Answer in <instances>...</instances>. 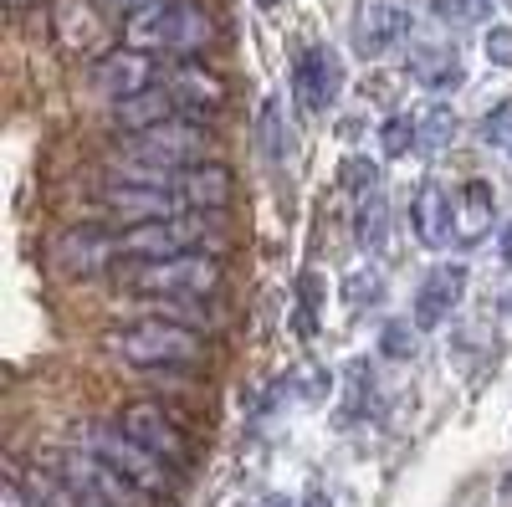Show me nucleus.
Masks as SVG:
<instances>
[{"label": "nucleus", "instance_id": "2", "mask_svg": "<svg viewBox=\"0 0 512 507\" xmlns=\"http://www.w3.org/2000/svg\"><path fill=\"white\" fill-rule=\"evenodd\" d=\"M210 149H216V139L205 134L200 118H169V123H154L144 134H123V144H118L123 164L144 169L149 180H175L180 169L205 164Z\"/></svg>", "mask_w": 512, "mask_h": 507}, {"label": "nucleus", "instance_id": "4", "mask_svg": "<svg viewBox=\"0 0 512 507\" xmlns=\"http://www.w3.org/2000/svg\"><path fill=\"white\" fill-rule=\"evenodd\" d=\"M128 292H139V298H210V292H221V267L195 251L169 262H128Z\"/></svg>", "mask_w": 512, "mask_h": 507}, {"label": "nucleus", "instance_id": "29", "mask_svg": "<svg viewBox=\"0 0 512 507\" xmlns=\"http://www.w3.org/2000/svg\"><path fill=\"white\" fill-rule=\"evenodd\" d=\"M379 298H384V277L374 267H359V272L344 277V303L349 308H364V303H379Z\"/></svg>", "mask_w": 512, "mask_h": 507}, {"label": "nucleus", "instance_id": "35", "mask_svg": "<svg viewBox=\"0 0 512 507\" xmlns=\"http://www.w3.org/2000/svg\"><path fill=\"white\" fill-rule=\"evenodd\" d=\"M308 507H333V502H323V492H308Z\"/></svg>", "mask_w": 512, "mask_h": 507}, {"label": "nucleus", "instance_id": "38", "mask_svg": "<svg viewBox=\"0 0 512 507\" xmlns=\"http://www.w3.org/2000/svg\"><path fill=\"white\" fill-rule=\"evenodd\" d=\"M502 313H512V292H502Z\"/></svg>", "mask_w": 512, "mask_h": 507}, {"label": "nucleus", "instance_id": "21", "mask_svg": "<svg viewBox=\"0 0 512 507\" xmlns=\"http://www.w3.org/2000/svg\"><path fill=\"white\" fill-rule=\"evenodd\" d=\"M169 118H185L180 103L169 98V88H149V93H139V98H128V103L113 108V123H118L123 134H144V129H154V123H169Z\"/></svg>", "mask_w": 512, "mask_h": 507}, {"label": "nucleus", "instance_id": "3", "mask_svg": "<svg viewBox=\"0 0 512 507\" xmlns=\"http://www.w3.org/2000/svg\"><path fill=\"white\" fill-rule=\"evenodd\" d=\"M210 16L195 6V0H154L139 16L123 21V41L139 52H169V57H190L200 47H210Z\"/></svg>", "mask_w": 512, "mask_h": 507}, {"label": "nucleus", "instance_id": "5", "mask_svg": "<svg viewBox=\"0 0 512 507\" xmlns=\"http://www.w3.org/2000/svg\"><path fill=\"white\" fill-rule=\"evenodd\" d=\"M47 467L72 477L82 492H93L103 507H154V492H144L139 482H128L123 472H113L98 451H47Z\"/></svg>", "mask_w": 512, "mask_h": 507}, {"label": "nucleus", "instance_id": "25", "mask_svg": "<svg viewBox=\"0 0 512 507\" xmlns=\"http://www.w3.org/2000/svg\"><path fill=\"white\" fill-rule=\"evenodd\" d=\"M410 144H420V123L410 113H395V118H384V129H379V149L390 154V159H405Z\"/></svg>", "mask_w": 512, "mask_h": 507}, {"label": "nucleus", "instance_id": "13", "mask_svg": "<svg viewBox=\"0 0 512 507\" xmlns=\"http://www.w3.org/2000/svg\"><path fill=\"white\" fill-rule=\"evenodd\" d=\"M103 210L118 226H149V221H175L180 195H169L164 180H144V185H108L103 190Z\"/></svg>", "mask_w": 512, "mask_h": 507}, {"label": "nucleus", "instance_id": "28", "mask_svg": "<svg viewBox=\"0 0 512 507\" xmlns=\"http://www.w3.org/2000/svg\"><path fill=\"white\" fill-rule=\"evenodd\" d=\"M415 349H420V328H415V323H405V318L384 323V333H379V354H390V359H415Z\"/></svg>", "mask_w": 512, "mask_h": 507}, {"label": "nucleus", "instance_id": "23", "mask_svg": "<svg viewBox=\"0 0 512 507\" xmlns=\"http://www.w3.org/2000/svg\"><path fill=\"white\" fill-rule=\"evenodd\" d=\"M410 72H415V82H425V88H436V93L456 88V82L466 77L456 47H415L410 52Z\"/></svg>", "mask_w": 512, "mask_h": 507}, {"label": "nucleus", "instance_id": "10", "mask_svg": "<svg viewBox=\"0 0 512 507\" xmlns=\"http://www.w3.org/2000/svg\"><path fill=\"white\" fill-rule=\"evenodd\" d=\"M118 257V236L98 231V226H72L52 241V272L77 282V277H98L108 262Z\"/></svg>", "mask_w": 512, "mask_h": 507}, {"label": "nucleus", "instance_id": "24", "mask_svg": "<svg viewBox=\"0 0 512 507\" xmlns=\"http://www.w3.org/2000/svg\"><path fill=\"white\" fill-rule=\"evenodd\" d=\"M256 134H262V149L272 164H282L292 154V134H287V123H282V108L277 103H262V118H256Z\"/></svg>", "mask_w": 512, "mask_h": 507}, {"label": "nucleus", "instance_id": "18", "mask_svg": "<svg viewBox=\"0 0 512 507\" xmlns=\"http://www.w3.org/2000/svg\"><path fill=\"white\" fill-rule=\"evenodd\" d=\"M175 195H180L185 210H226L231 195H236V175L226 164L205 159L195 169H180V175H175Z\"/></svg>", "mask_w": 512, "mask_h": 507}, {"label": "nucleus", "instance_id": "14", "mask_svg": "<svg viewBox=\"0 0 512 507\" xmlns=\"http://www.w3.org/2000/svg\"><path fill=\"white\" fill-rule=\"evenodd\" d=\"M461 298H466V267L461 262L431 267V272H425V282H420V292H415V328L420 333L441 328L461 308Z\"/></svg>", "mask_w": 512, "mask_h": 507}, {"label": "nucleus", "instance_id": "19", "mask_svg": "<svg viewBox=\"0 0 512 507\" xmlns=\"http://www.w3.org/2000/svg\"><path fill=\"white\" fill-rule=\"evenodd\" d=\"M492 216H497V195L487 180H466L456 190V241L477 246L487 231H492Z\"/></svg>", "mask_w": 512, "mask_h": 507}, {"label": "nucleus", "instance_id": "36", "mask_svg": "<svg viewBox=\"0 0 512 507\" xmlns=\"http://www.w3.org/2000/svg\"><path fill=\"white\" fill-rule=\"evenodd\" d=\"M6 6H11V11H26V6H36V0H6Z\"/></svg>", "mask_w": 512, "mask_h": 507}, {"label": "nucleus", "instance_id": "8", "mask_svg": "<svg viewBox=\"0 0 512 507\" xmlns=\"http://www.w3.org/2000/svg\"><path fill=\"white\" fill-rule=\"evenodd\" d=\"M205 241V221H149V226H123L118 236V257L123 262H169V257H185Z\"/></svg>", "mask_w": 512, "mask_h": 507}, {"label": "nucleus", "instance_id": "37", "mask_svg": "<svg viewBox=\"0 0 512 507\" xmlns=\"http://www.w3.org/2000/svg\"><path fill=\"white\" fill-rule=\"evenodd\" d=\"M502 497H507V502H512V472H507V482H502Z\"/></svg>", "mask_w": 512, "mask_h": 507}, {"label": "nucleus", "instance_id": "7", "mask_svg": "<svg viewBox=\"0 0 512 507\" xmlns=\"http://www.w3.org/2000/svg\"><path fill=\"white\" fill-rule=\"evenodd\" d=\"M118 426L134 436L144 451H154L169 472H190V461H195V446H190V436L175 426V420L164 415V405H128L123 415H118Z\"/></svg>", "mask_w": 512, "mask_h": 507}, {"label": "nucleus", "instance_id": "22", "mask_svg": "<svg viewBox=\"0 0 512 507\" xmlns=\"http://www.w3.org/2000/svg\"><path fill=\"white\" fill-rule=\"evenodd\" d=\"M26 492L36 497V507H103L93 492H82L72 477H62L57 467H36L31 472V482H26Z\"/></svg>", "mask_w": 512, "mask_h": 507}, {"label": "nucleus", "instance_id": "11", "mask_svg": "<svg viewBox=\"0 0 512 507\" xmlns=\"http://www.w3.org/2000/svg\"><path fill=\"white\" fill-rule=\"evenodd\" d=\"M344 185L354 200V226L364 246H384L390 236V210H384V185H379V169L369 159H344Z\"/></svg>", "mask_w": 512, "mask_h": 507}, {"label": "nucleus", "instance_id": "9", "mask_svg": "<svg viewBox=\"0 0 512 507\" xmlns=\"http://www.w3.org/2000/svg\"><path fill=\"white\" fill-rule=\"evenodd\" d=\"M88 82H93V93L118 108L128 98H139L154 88V52H139V47H118V52H103L93 67H88Z\"/></svg>", "mask_w": 512, "mask_h": 507}, {"label": "nucleus", "instance_id": "26", "mask_svg": "<svg viewBox=\"0 0 512 507\" xmlns=\"http://www.w3.org/2000/svg\"><path fill=\"white\" fill-rule=\"evenodd\" d=\"M451 139H456V113H451V108H431V113L420 118V144H415V149L441 154Z\"/></svg>", "mask_w": 512, "mask_h": 507}, {"label": "nucleus", "instance_id": "30", "mask_svg": "<svg viewBox=\"0 0 512 507\" xmlns=\"http://www.w3.org/2000/svg\"><path fill=\"white\" fill-rule=\"evenodd\" d=\"M297 333L303 338L318 333V272L297 277Z\"/></svg>", "mask_w": 512, "mask_h": 507}, {"label": "nucleus", "instance_id": "17", "mask_svg": "<svg viewBox=\"0 0 512 507\" xmlns=\"http://www.w3.org/2000/svg\"><path fill=\"white\" fill-rule=\"evenodd\" d=\"M410 226H415V241L441 251L456 231V200L436 185V180H420L415 200H410Z\"/></svg>", "mask_w": 512, "mask_h": 507}, {"label": "nucleus", "instance_id": "15", "mask_svg": "<svg viewBox=\"0 0 512 507\" xmlns=\"http://www.w3.org/2000/svg\"><path fill=\"white\" fill-rule=\"evenodd\" d=\"M405 31H410V16L395 0H364L359 21H354V47H359V57H384L405 41Z\"/></svg>", "mask_w": 512, "mask_h": 507}, {"label": "nucleus", "instance_id": "12", "mask_svg": "<svg viewBox=\"0 0 512 507\" xmlns=\"http://www.w3.org/2000/svg\"><path fill=\"white\" fill-rule=\"evenodd\" d=\"M338 88H344V67L328 47H303L292 67V98L303 113H323L338 103Z\"/></svg>", "mask_w": 512, "mask_h": 507}, {"label": "nucleus", "instance_id": "6", "mask_svg": "<svg viewBox=\"0 0 512 507\" xmlns=\"http://www.w3.org/2000/svg\"><path fill=\"white\" fill-rule=\"evenodd\" d=\"M88 451H98L113 472H123L128 482H139V487L154 492V497H164L169 482H175V472H169L154 451H144L123 426H88Z\"/></svg>", "mask_w": 512, "mask_h": 507}, {"label": "nucleus", "instance_id": "34", "mask_svg": "<svg viewBox=\"0 0 512 507\" xmlns=\"http://www.w3.org/2000/svg\"><path fill=\"white\" fill-rule=\"evenodd\" d=\"M502 262H507V267H512V226H507V231H502Z\"/></svg>", "mask_w": 512, "mask_h": 507}, {"label": "nucleus", "instance_id": "32", "mask_svg": "<svg viewBox=\"0 0 512 507\" xmlns=\"http://www.w3.org/2000/svg\"><path fill=\"white\" fill-rule=\"evenodd\" d=\"M482 134H487L492 144H502V149L512 154V103H502V108H492V113H487Z\"/></svg>", "mask_w": 512, "mask_h": 507}, {"label": "nucleus", "instance_id": "1", "mask_svg": "<svg viewBox=\"0 0 512 507\" xmlns=\"http://www.w3.org/2000/svg\"><path fill=\"white\" fill-rule=\"evenodd\" d=\"M103 354L134 369H190L205 359V333L175 323V318H139L103 333Z\"/></svg>", "mask_w": 512, "mask_h": 507}, {"label": "nucleus", "instance_id": "33", "mask_svg": "<svg viewBox=\"0 0 512 507\" xmlns=\"http://www.w3.org/2000/svg\"><path fill=\"white\" fill-rule=\"evenodd\" d=\"M103 6H108V11H118V16L128 21V16H139L144 6H154V0H103Z\"/></svg>", "mask_w": 512, "mask_h": 507}, {"label": "nucleus", "instance_id": "20", "mask_svg": "<svg viewBox=\"0 0 512 507\" xmlns=\"http://www.w3.org/2000/svg\"><path fill=\"white\" fill-rule=\"evenodd\" d=\"M52 26H57V41L72 57L98 52V41H103V16L93 6H82V0H62V6L52 11Z\"/></svg>", "mask_w": 512, "mask_h": 507}, {"label": "nucleus", "instance_id": "31", "mask_svg": "<svg viewBox=\"0 0 512 507\" xmlns=\"http://www.w3.org/2000/svg\"><path fill=\"white\" fill-rule=\"evenodd\" d=\"M482 52H487L492 67H512V26H487Z\"/></svg>", "mask_w": 512, "mask_h": 507}, {"label": "nucleus", "instance_id": "16", "mask_svg": "<svg viewBox=\"0 0 512 507\" xmlns=\"http://www.w3.org/2000/svg\"><path fill=\"white\" fill-rule=\"evenodd\" d=\"M164 88H169V98L180 103V113H190V118H205V113L226 108V82L210 67H200V62H180L175 72L164 77Z\"/></svg>", "mask_w": 512, "mask_h": 507}, {"label": "nucleus", "instance_id": "27", "mask_svg": "<svg viewBox=\"0 0 512 507\" xmlns=\"http://www.w3.org/2000/svg\"><path fill=\"white\" fill-rule=\"evenodd\" d=\"M436 21H446V26H487L492 0H436Z\"/></svg>", "mask_w": 512, "mask_h": 507}, {"label": "nucleus", "instance_id": "39", "mask_svg": "<svg viewBox=\"0 0 512 507\" xmlns=\"http://www.w3.org/2000/svg\"><path fill=\"white\" fill-rule=\"evenodd\" d=\"M256 6H262V11H272V6H282V0H256Z\"/></svg>", "mask_w": 512, "mask_h": 507}]
</instances>
